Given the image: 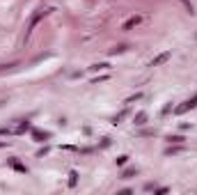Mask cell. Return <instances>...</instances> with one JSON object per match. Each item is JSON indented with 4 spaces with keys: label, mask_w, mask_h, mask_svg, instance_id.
<instances>
[{
    "label": "cell",
    "mask_w": 197,
    "mask_h": 195,
    "mask_svg": "<svg viewBox=\"0 0 197 195\" xmlns=\"http://www.w3.org/2000/svg\"><path fill=\"white\" fill-rule=\"evenodd\" d=\"M167 57H170V53H163V55H158V57H156V60H154V62H151V64H154V67H156V64L165 62V60H167Z\"/></svg>",
    "instance_id": "cell-1"
},
{
    "label": "cell",
    "mask_w": 197,
    "mask_h": 195,
    "mask_svg": "<svg viewBox=\"0 0 197 195\" xmlns=\"http://www.w3.org/2000/svg\"><path fill=\"white\" fill-rule=\"evenodd\" d=\"M137 21H140V18H131L129 23H126V25H124V30H129V28H133V25H135V23H137Z\"/></svg>",
    "instance_id": "cell-2"
},
{
    "label": "cell",
    "mask_w": 197,
    "mask_h": 195,
    "mask_svg": "<svg viewBox=\"0 0 197 195\" xmlns=\"http://www.w3.org/2000/svg\"><path fill=\"white\" fill-rule=\"evenodd\" d=\"M145 119H147L145 115H137V117H135V124H145Z\"/></svg>",
    "instance_id": "cell-3"
}]
</instances>
